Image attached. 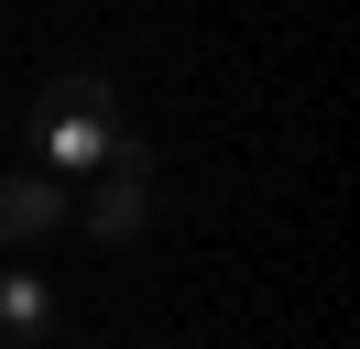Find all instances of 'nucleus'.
Here are the masks:
<instances>
[{"mask_svg": "<svg viewBox=\"0 0 360 349\" xmlns=\"http://www.w3.org/2000/svg\"><path fill=\"white\" fill-rule=\"evenodd\" d=\"M33 174H55V186H66V174H110L120 164V142H131V120H120V87L98 77V65H66V77L44 87V99H33Z\"/></svg>", "mask_w": 360, "mask_h": 349, "instance_id": "nucleus-1", "label": "nucleus"}, {"mask_svg": "<svg viewBox=\"0 0 360 349\" xmlns=\"http://www.w3.org/2000/svg\"><path fill=\"white\" fill-rule=\"evenodd\" d=\"M77 218H88V240H142L153 229V142H120L110 174H88V196H77Z\"/></svg>", "mask_w": 360, "mask_h": 349, "instance_id": "nucleus-2", "label": "nucleus"}, {"mask_svg": "<svg viewBox=\"0 0 360 349\" xmlns=\"http://www.w3.org/2000/svg\"><path fill=\"white\" fill-rule=\"evenodd\" d=\"M66 218H77V196L55 186V174H33V164H22V174H0V251H44Z\"/></svg>", "mask_w": 360, "mask_h": 349, "instance_id": "nucleus-3", "label": "nucleus"}, {"mask_svg": "<svg viewBox=\"0 0 360 349\" xmlns=\"http://www.w3.org/2000/svg\"><path fill=\"white\" fill-rule=\"evenodd\" d=\"M55 327H66L55 317V284L33 273V262H0V349H44Z\"/></svg>", "mask_w": 360, "mask_h": 349, "instance_id": "nucleus-4", "label": "nucleus"}]
</instances>
